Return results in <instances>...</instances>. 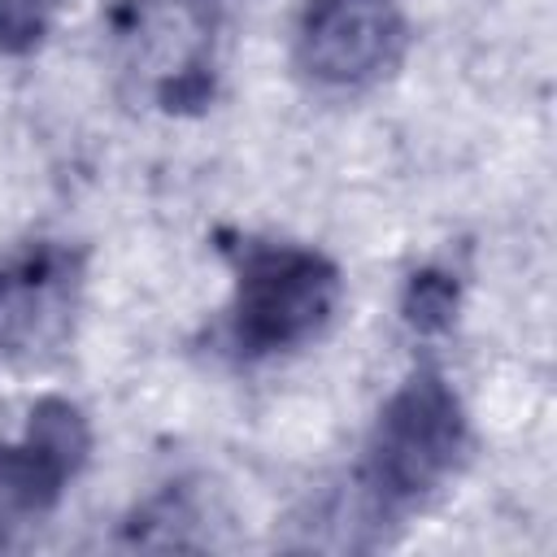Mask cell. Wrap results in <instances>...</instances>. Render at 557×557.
Instances as JSON below:
<instances>
[{
  "label": "cell",
  "instance_id": "obj_6",
  "mask_svg": "<svg viewBox=\"0 0 557 557\" xmlns=\"http://www.w3.org/2000/svg\"><path fill=\"white\" fill-rule=\"evenodd\" d=\"M400 309H405V322H409L418 335L448 331L453 318H457V283H453L444 270H422V274L409 278Z\"/></svg>",
  "mask_w": 557,
  "mask_h": 557
},
{
  "label": "cell",
  "instance_id": "obj_5",
  "mask_svg": "<svg viewBox=\"0 0 557 557\" xmlns=\"http://www.w3.org/2000/svg\"><path fill=\"white\" fill-rule=\"evenodd\" d=\"M91 457V426L65 396H39L22 426L0 440V509L39 518L83 474Z\"/></svg>",
  "mask_w": 557,
  "mask_h": 557
},
{
  "label": "cell",
  "instance_id": "obj_7",
  "mask_svg": "<svg viewBox=\"0 0 557 557\" xmlns=\"http://www.w3.org/2000/svg\"><path fill=\"white\" fill-rule=\"evenodd\" d=\"M57 0H0V52L26 57L44 44Z\"/></svg>",
  "mask_w": 557,
  "mask_h": 557
},
{
  "label": "cell",
  "instance_id": "obj_4",
  "mask_svg": "<svg viewBox=\"0 0 557 557\" xmlns=\"http://www.w3.org/2000/svg\"><path fill=\"white\" fill-rule=\"evenodd\" d=\"M83 261L57 239H30L0 252V357L52 352L74 322Z\"/></svg>",
  "mask_w": 557,
  "mask_h": 557
},
{
  "label": "cell",
  "instance_id": "obj_1",
  "mask_svg": "<svg viewBox=\"0 0 557 557\" xmlns=\"http://www.w3.org/2000/svg\"><path fill=\"white\" fill-rule=\"evenodd\" d=\"M470 444V422L457 387L422 366L413 370L379 409L366 457L361 487L379 513H400L435 496L461 466Z\"/></svg>",
  "mask_w": 557,
  "mask_h": 557
},
{
  "label": "cell",
  "instance_id": "obj_2",
  "mask_svg": "<svg viewBox=\"0 0 557 557\" xmlns=\"http://www.w3.org/2000/svg\"><path fill=\"white\" fill-rule=\"evenodd\" d=\"M339 265L305 244H248L235 265L231 344L239 357H278L318 339L339 309Z\"/></svg>",
  "mask_w": 557,
  "mask_h": 557
},
{
  "label": "cell",
  "instance_id": "obj_3",
  "mask_svg": "<svg viewBox=\"0 0 557 557\" xmlns=\"http://www.w3.org/2000/svg\"><path fill=\"white\" fill-rule=\"evenodd\" d=\"M409 48L400 0H305L296 22V65L313 87L366 91L383 83Z\"/></svg>",
  "mask_w": 557,
  "mask_h": 557
}]
</instances>
